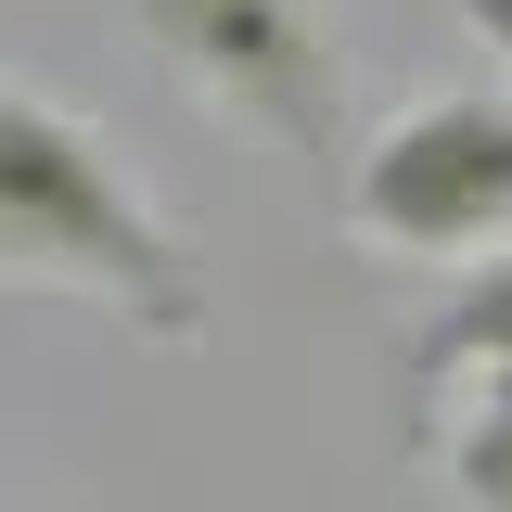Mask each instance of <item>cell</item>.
<instances>
[{"label":"cell","mask_w":512,"mask_h":512,"mask_svg":"<svg viewBox=\"0 0 512 512\" xmlns=\"http://www.w3.org/2000/svg\"><path fill=\"white\" fill-rule=\"evenodd\" d=\"M0 295H90L128 333H205V282L141 167L77 103L13 77H0Z\"/></svg>","instance_id":"6da1fadb"},{"label":"cell","mask_w":512,"mask_h":512,"mask_svg":"<svg viewBox=\"0 0 512 512\" xmlns=\"http://www.w3.org/2000/svg\"><path fill=\"white\" fill-rule=\"evenodd\" d=\"M128 26L180 103L256 128L295 167L346 154V52H333L320 0H128Z\"/></svg>","instance_id":"7a4b0ae2"},{"label":"cell","mask_w":512,"mask_h":512,"mask_svg":"<svg viewBox=\"0 0 512 512\" xmlns=\"http://www.w3.org/2000/svg\"><path fill=\"white\" fill-rule=\"evenodd\" d=\"M346 244L410 256V269H487V244H512V90H448L410 103L397 128H372L346 154Z\"/></svg>","instance_id":"3957f363"},{"label":"cell","mask_w":512,"mask_h":512,"mask_svg":"<svg viewBox=\"0 0 512 512\" xmlns=\"http://www.w3.org/2000/svg\"><path fill=\"white\" fill-rule=\"evenodd\" d=\"M487 372H512V256L461 269L436 308L397 333V410H410V423H436L448 384H487Z\"/></svg>","instance_id":"277c9868"},{"label":"cell","mask_w":512,"mask_h":512,"mask_svg":"<svg viewBox=\"0 0 512 512\" xmlns=\"http://www.w3.org/2000/svg\"><path fill=\"white\" fill-rule=\"evenodd\" d=\"M448 500L461 512H512V372L461 384V410H448Z\"/></svg>","instance_id":"5b68a950"},{"label":"cell","mask_w":512,"mask_h":512,"mask_svg":"<svg viewBox=\"0 0 512 512\" xmlns=\"http://www.w3.org/2000/svg\"><path fill=\"white\" fill-rule=\"evenodd\" d=\"M448 13H461V26H474V39H487V52L512 64V0H448Z\"/></svg>","instance_id":"8992f818"}]
</instances>
